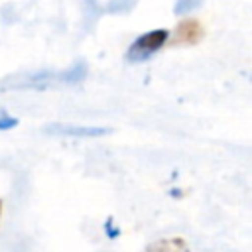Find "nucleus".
<instances>
[{
	"mask_svg": "<svg viewBox=\"0 0 252 252\" xmlns=\"http://www.w3.org/2000/svg\"><path fill=\"white\" fill-rule=\"evenodd\" d=\"M169 39V32L165 28H159V30H150L142 35H138L130 47L126 49V61L130 63H142L146 59H150L154 53H158L165 41Z\"/></svg>",
	"mask_w": 252,
	"mask_h": 252,
	"instance_id": "obj_1",
	"label": "nucleus"
},
{
	"mask_svg": "<svg viewBox=\"0 0 252 252\" xmlns=\"http://www.w3.org/2000/svg\"><path fill=\"white\" fill-rule=\"evenodd\" d=\"M205 37V26L199 18H183L175 30H173V37H171V45H197L201 43Z\"/></svg>",
	"mask_w": 252,
	"mask_h": 252,
	"instance_id": "obj_2",
	"label": "nucleus"
},
{
	"mask_svg": "<svg viewBox=\"0 0 252 252\" xmlns=\"http://www.w3.org/2000/svg\"><path fill=\"white\" fill-rule=\"evenodd\" d=\"M51 134H65V136H75V138H96V136H106L110 130L102 126H73V124H51L47 128Z\"/></svg>",
	"mask_w": 252,
	"mask_h": 252,
	"instance_id": "obj_3",
	"label": "nucleus"
},
{
	"mask_svg": "<svg viewBox=\"0 0 252 252\" xmlns=\"http://www.w3.org/2000/svg\"><path fill=\"white\" fill-rule=\"evenodd\" d=\"M146 252H189V246L183 238H161L148 244Z\"/></svg>",
	"mask_w": 252,
	"mask_h": 252,
	"instance_id": "obj_4",
	"label": "nucleus"
},
{
	"mask_svg": "<svg viewBox=\"0 0 252 252\" xmlns=\"http://www.w3.org/2000/svg\"><path fill=\"white\" fill-rule=\"evenodd\" d=\"M85 75H87V65L81 61V63H75V65H73L71 69H67L65 73H61V81L77 83V81H81Z\"/></svg>",
	"mask_w": 252,
	"mask_h": 252,
	"instance_id": "obj_5",
	"label": "nucleus"
},
{
	"mask_svg": "<svg viewBox=\"0 0 252 252\" xmlns=\"http://www.w3.org/2000/svg\"><path fill=\"white\" fill-rule=\"evenodd\" d=\"M14 126H18V118L0 108V130H12Z\"/></svg>",
	"mask_w": 252,
	"mask_h": 252,
	"instance_id": "obj_6",
	"label": "nucleus"
},
{
	"mask_svg": "<svg viewBox=\"0 0 252 252\" xmlns=\"http://www.w3.org/2000/svg\"><path fill=\"white\" fill-rule=\"evenodd\" d=\"M0 213H2V201H0Z\"/></svg>",
	"mask_w": 252,
	"mask_h": 252,
	"instance_id": "obj_7",
	"label": "nucleus"
}]
</instances>
